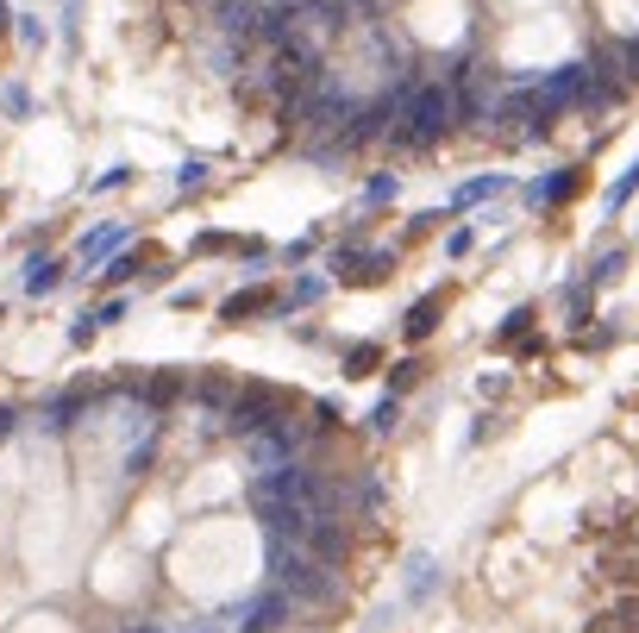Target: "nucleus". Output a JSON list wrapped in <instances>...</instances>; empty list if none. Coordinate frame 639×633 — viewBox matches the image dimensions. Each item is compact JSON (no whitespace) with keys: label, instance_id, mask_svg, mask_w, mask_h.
Returning a JSON list of instances; mask_svg holds the SVG:
<instances>
[{"label":"nucleus","instance_id":"1","mask_svg":"<svg viewBox=\"0 0 639 633\" xmlns=\"http://www.w3.org/2000/svg\"><path fill=\"white\" fill-rule=\"evenodd\" d=\"M264 314H282L276 283H251V289H239V295L220 301V326H251V320H264Z\"/></svg>","mask_w":639,"mask_h":633},{"label":"nucleus","instance_id":"2","mask_svg":"<svg viewBox=\"0 0 639 633\" xmlns=\"http://www.w3.org/2000/svg\"><path fill=\"white\" fill-rule=\"evenodd\" d=\"M126 251V226L120 220H101V226H88L82 239H76V264H94V270H107L113 257Z\"/></svg>","mask_w":639,"mask_h":633},{"label":"nucleus","instance_id":"3","mask_svg":"<svg viewBox=\"0 0 639 633\" xmlns=\"http://www.w3.org/2000/svg\"><path fill=\"white\" fill-rule=\"evenodd\" d=\"M583 189V170L571 163V170H552V176H539V182H527V207H564Z\"/></svg>","mask_w":639,"mask_h":633},{"label":"nucleus","instance_id":"4","mask_svg":"<svg viewBox=\"0 0 639 633\" xmlns=\"http://www.w3.org/2000/svg\"><path fill=\"white\" fill-rule=\"evenodd\" d=\"M502 189H514V176L508 170H489V176H470L464 189H452V201H445V214H464V207H477V201H489V195H502Z\"/></svg>","mask_w":639,"mask_h":633},{"label":"nucleus","instance_id":"5","mask_svg":"<svg viewBox=\"0 0 639 633\" xmlns=\"http://www.w3.org/2000/svg\"><path fill=\"white\" fill-rule=\"evenodd\" d=\"M63 270H69L63 257L32 251V257H26V270H19V283H26V295H38V301H44V295H57V289H63Z\"/></svg>","mask_w":639,"mask_h":633},{"label":"nucleus","instance_id":"6","mask_svg":"<svg viewBox=\"0 0 639 633\" xmlns=\"http://www.w3.org/2000/svg\"><path fill=\"white\" fill-rule=\"evenodd\" d=\"M339 370H345V383H351V377H370V370H389L383 339H351V345L339 351Z\"/></svg>","mask_w":639,"mask_h":633},{"label":"nucleus","instance_id":"7","mask_svg":"<svg viewBox=\"0 0 639 633\" xmlns=\"http://www.w3.org/2000/svg\"><path fill=\"white\" fill-rule=\"evenodd\" d=\"M401 590H408V602H433V590H439L433 552H408V565H401Z\"/></svg>","mask_w":639,"mask_h":633},{"label":"nucleus","instance_id":"8","mask_svg":"<svg viewBox=\"0 0 639 633\" xmlns=\"http://www.w3.org/2000/svg\"><path fill=\"white\" fill-rule=\"evenodd\" d=\"M439 314H445V289H426V295L414 301V308H408V320H401V339H408V345H420V339L439 326Z\"/></svg>","mask_w":639,"mask_h":633},{"label":"nucleus","instance_id":"9","mask_svg":"<svg viewBox=\"0 0 639 633\" xmlns=\"http://www.w3.org/2000/svg\"><path fill=\"white\" fill-rule=\"evenodd\" d=\"M326 289H333V276H314V270H307V276H295V283H289V295H282V314H276V320H295L301 308H314V301H320Z\"/></svg>","mask_w":639,"mask_h":633},{"label":"nucleus","instance_id":"10","mask_svg":"<svg viewBox=\"0 0 639 633\" xmlns=\"http://www.w3.org/2000/svg\"><path fill=\"white\" fill-rule=\"evenodd\" d=\"M145 264H157V245H145V251H120L113 264L101 270V289H120V283H132V276H145Z\"/></svg>","mask_w":639,"mask_h":633},{"label":"nucleus","instance_id":"11","mask_svg":"<svg viewBox=\"0 0 639 633\" xmlns=\"http://www.w3.org/2000/svg\"><path fill=\"white\" fill-rule=\"evenodd\" d=\"M533 320H539V308H533V301H520V308L502 314V326L489 333V345H495V351H508L514 339H527V333H533Z\"/></svg>","mask_w":639,"mask_h":633},{"label":"nucleus","instance_id":"12","mask_svg":"<svg viewBox=\"0 0 639 633\" xmlns=\"http://www.w3.org/2000/svg\"><path fill=\"white\" fill-rule=\"evenodd\" d=\"M627 270V245H614V251H602V257H589V270H583V283H589V295L596 289H608L614 276Z\"/></svg>","mask_w":639,"mask_h":633},{"label":"nucleus","instance_id":"13","mask_svg":"<svg viewBox=\"0 0 639 633\" xmlns=\"http://www.w3.org/2000/svg\"><path fill=\"white\" fill-rule=\"evenodd\" d=\"M82 408H88V389H63L57 402L44 408V427H51V433H63V427H76V414H82Z\"/></svg>","mask_w":639,"mask_h":633},{"label":"nucleus","instance_id":"14","mask_svg":"<svg viewBox=\"0 0 639 633\" xmlns=\"http://www.w3.org/2000/svg\"><path fill=\"white\" fill-rule=\"evenodd\" d=\"M420 377H426V358H420V351H408V358H395V364H389V395H408Z\"/></svg>","mask_w":639,"mask_h":633},{"label":"nucleus","instance_id":"15","mask_svg":"<svg viewBox=\"0 0 639 633\" xmlns=\"http://www.w3.org/2000/svg\"><path fill=\"white\" fill-rule=\"evenodd\" d=\"M401 414H408V402H401V395H383V402H376L364 420H370V433H395V427H401Z\"/></svg>","mask_w":639,"mask_h":633},{"label":"nucleus","instance_id":"16","mask_svg":"<svg viewBox=\"0 0 639 633\" xmlns=\"http://www.w3.org/2000/svg\"><path fill=\"white\" fill-rule=\"evenodd\" d=\"M395 195H401V176H395V170H376V176L364 182V207H389Z\"/></svg>","mask_w":639,"mask_h":633},{"label":"nucleus","instance_id":"17","mask_svg":"<svg viewBox=\"0 0 639 633\" xmlns=\"http://www.w3.org/2000/svg\"><path fill=\"white\" fill-rule=\"evenodd\" d=\"M207 170H213L207 157H182V163H176V189H182V195H195V189H207Z\"/></svg>","mask_w":639,"mask_h":633},{"label":"nucleus","instance_id":"18","mask_svg":"<svg viewBox=\"0 0 639 633\" xmlns=\"http://www.w3.org/2000/svg\"><path fill=\"white\" fill-rule=\"evenodd\" d=\"M633 189H639V157H633L627 170H621V182H614V189H608V201H602V207H608V214H621V207L633 201Z\"/></svg>","mask_w":639,"mask_h":633},{"label":"nucleus","instance_id":"19","mask_svg":"<svg viewBox=\"0 0 639 633\" xmlns=\"http://www.w3.org/2000/svg\"><path fill=\"white\" fill-rule=\"evenodd\" d=\"M0 113H7V120H26V113H32V95H26L19 82H7V88H0Z\"/></svg>","mask_w":639,"mask_h":633},{"label":"nucleus","instance_id":"20","mask_svg":"<svg viewBox=\"0 0 639 633\" xmlns=\"http://www.w3.org/2000/svg\"><path fill=\"white\" fill-rule=\"evenodd\" d=\"M126 308H132L126 295H107L101 308H94V320H101V333H107V326H120V320H126Z\"/></svg>","mask_w":639,"mask_h":633},{"label":"nucleus","instance_id":"21","mask_svg":"<svg viewBox=\"0 0 639 633\" xmlns=\"http://www.w3.org/2000/svg\"><path fill=\"white\" fill-rule=\"evenodd\" d=\"M470 251H477V232H470V226H452V232H445V257H470Z\"/></svg>","mask_w":639,"mask_h":633},{"label":"nucleus","instance_id":"22","mask_svg":"<svg viewBox=\"0 0 639 633\" xmlns=\"http://www.w3.org/2000/svg\"><path fill=\"white\" fill-rule=\"evenodd\" d=\"M94 333H101V320H94V308H88L76 326H69V345H94Z\"/></svg>","mask_w":639,"mask_h":633},{"label":"nucleus","instance_id":"23","mask_svg":"<svg viewBox=\"0 0 639 633\" xmlns=\"http://www.w3.org/2000/svg\"><path fill=\"white\" fill-rule=\"evenodd\" d=\"M276 257H282V264H307V257H314V239H289Z\"/></svg>","mask_w":639,"mask_h":633},{"label":"nucleus","instance_id":"24","mask_svg":"<svg viewBox=\"0 0 639 633\" xmlns=\"http://www.w3.org/2000/svg\"><path fill=\"white\" fill-rule=\"evenodd\" d=\"M126 182H132V170H126V163H113V170H107V176H94V189H101V195H107V189H126Z\"/></svg>","mask_w":639,"mask_h":633},{"label":"nucleus","instance_id":"25","mask_svg":"<svg viewBox=\"0 0 639 633\" xmlns=\"http://www.w3.org/2000/svg\"><path fill=\"white\" fill-rule=\"evenodd\" d=\"M19 38H26V44H32V51H38V44H44V38H51V32H44V26H38V19H26V26H19Z\"/></svg>","mask_w":639,"mask_h":633},{"label":"nucleus","instance_id":"26","mask_svg":"<svg viewBox=\"0 0 639 633\" xmlns=\"http://www.w3.org/2000/svg\"><path fill=\"white\" fill-rule=\"evenodd\" d=\"M13 19H19V13L7 7V0H0V38H7V32H13Z\"/></svg>","mask_w":639,"mask_h":633},{"label":"nucleus","instance_id":"27","mask_svg":"<svg viewBox=\"0 0 639 633\" xmlns=\"http://www.w3.org/2000/svg\"><path fill=\"white\" fill-rule=\"evenodd\" d=\"M132 633H163V627H132Z\"/></svg>","mask_w":639,"mask_h":633},{"label":"nucleus","instance_id":"28","mask_svg":"<svg viewBox=\"0 0 639 633\" xmlns=\"http://www.w3.org/2000/svg\"><path fill=\"white\" fill-rule=\"evenodd\" d=\"M0 320H7V308H0Z\"/></svg>","mask_w":639,"mask_h":633},{"label":"nucleus","instance_id":"29","mask_svg":"<svg viewBox=\"0 0 639 633\" xmlns=\"http://www.w3.org/2000/svg\"><path fill=\"white\" fill-rule=\"evenodd\" d=\"M633 232H639V226H633Z\"/></svg>","mask_w":639,"mask_h":633}]
</instances>
